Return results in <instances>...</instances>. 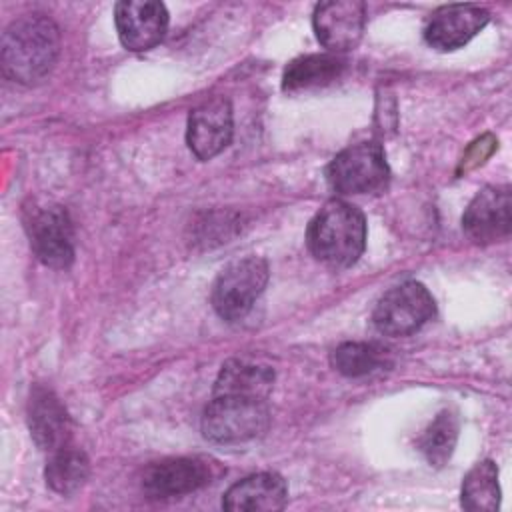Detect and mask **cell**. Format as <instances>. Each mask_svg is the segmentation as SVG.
I'll return each instance as SVG.
<instances>
[{
    "label": "cell",
    "instance_id": "6da1fadb",
    "mask_svg": "<svg viewBox=\"0 0 512 512\" xmlns=\"http://www.w3.org/2000/svg\"><path fill=\"white\" fill-rule=\"evenodd\" d=\"M60 32L46 14H24L12 20L0 42V64L6 78L32 86L44 80L56 64Z\"/></svg>",
    "mask_w": 512,
    "mask_h": 512
},
{
    "label": "cell",
    "instance_id": "7a4b0ae2",
    "mask_svg": "<svg viewBox=\"0 0 512 512\" xmlns=\"http://www.w3.org/2000/svg\"><path fill=\"white\" fill-rule=\"evenodd\" d=\"M310 254L330 268H350L366 246V218L346 200H328L306 230Z\"/></svg>",
    "mask_w": 512,
    "mask_h": 512
},
{
    "label": "cell",
    "instance_id": "3957f363",
    "mask_svg": "<svg viewBox=\"0 0 512 512\" xmlns=\"http://www.w3.org/2000/svg\"><path fill=\"white\" fill-rule=\"evenodd\" d=\"M270 410L264 398L216 394L202 412L200 428L216 444H244L266 432Z\"/></svg>",
    "mask_w": 512,
    "mask_h": 512
},
{
    "label": "cell",
    "instance_id": "277c9868",
    "mask_svg": "<svg viewBox=\"0 0 512 512\" xmlns=\"http://www.w3.org/2000/svg\"><path fill=\"white\" fill-rule=\"evenodd\" d=\"M326 178L338 194L358 196L382 192L390 178L382 144L370 140L340 150L326 166Z\"/></svg>",
    "mask_w": 512,
    "mask_h": 512
},
{
    "label": "cell",
    "instance_id": "5b68a950",
    "mask_svg": "<svg viewBox=\"0 0 512 512\" xmlns=\"http://www.w3.org/2000/svg\"><path fill=\"white\" fill-rule=\"evenodd\" d=\"M268 264L260 256H244L224 266L212 286V308L222 320H242L268 284Z\"/></svg>",
    "mask_w": 512,
    "mask_h": 512
},
{
    "label": "cell",
    "instance_id": "8992f818",
    "mask_svg": "<svg viewBox=\"0 0 512 512\" xmlns=\"http://www.w3.org/2000/svg\"><path fill=\"white\" fill-rule=\"evenodd\" d=\"M436 312L428 288L416 280L390 288L374 306L372 324L386 336H408L418 332Z\"/></svg>",
    "mask_w": 512,
    "mask_h": 512
},
{
    "label": "cell",
    "instance_id": "52a82bcc",
    "mask_svg": "<svg viewBox=\"0 0 512 512\" xmlns=\"http://www.w3.org/2000/svg\"><path fill=\"white\" fill-rule=\"evenodd\" d=\"M26 232L36 258L56 270H64L74 260V228L64 206L42 204L28 210Z\"/></svg>",
    "mask_w": 512,
    "mask_h": 512
},
{
    "label": "cell",
    "instance_id": "ba28073f",
    "mask_svg": "<svg viewBox=\"0 0 512 512\" xmlns=\"http://www.w3.org/2000/svg\"><path fill=\"white\" fill-rule=\"evenodd\" d=\"M220 474L218 462L204 456H178L150 464L142 474L148 498L168 500L208 486Z\"/></svg>",
    "mask_w": 512,
    "mask_h": 512
},
{
    "label": "cell",
    "instance_id": "9c48e42d",
    "mask_svg": "<svg viewBox=\"0 0 512 512\" xmlns=\"http://www.w3.org/2000/svg\"><path fill=\"white\" fill-rule=\"evenodd\" d=\"M232 106L224 96H214L190 110L186 142L198 160L218 156L232 140Z\"/></svg>",
    "mask_w": 512,
    "mask_h": 512
},
{
    "label": "cell",
    "instance_id": "30bf717a",
    "mask_svg": "<svg viewBox=\"0 0 512 512\" xmlns=\"http://www.w3.org/2000/svg\"><path fill=\"white\" fill-rule=\"evenodd\" d=\"M318 42L332 54L352 50L366 26V8L360 0L320 2L312 14Z\"/></svg>",
    "mask_w": 512,
    "mask_h": 512
},
{
    "label": "cell",
    "instance_id": "8fae6325",
    "mask_svg": "<svg viewBox=\"0 0 512 512\" xmlns=\"http://www.w3.org/2000/svg\"><path fill=\"white\" fill-rule=\"evenodd\" d=\"M114 20L122 46L132 52L154 48L168 30V10L154 0H122L114 6Z\"/></svg>",
    "mask_w": 512,
    "mask_h": 512
},
{
    "label": "cell",
    "instance_id": "7c38bea8",
    "mask_svg": "<svg viewBox=\"0 0 512 512\" xmlns=\"http://www.w3.org/2000/svg\"><path fill=\"white\" fill-rule=\"evenodd\" d=\"M512 196L508 186H486L466 206L462 230L478 244H490L510 234Z\"/></svg>",
    "mask_w": 512,
    "mask_h": 512
},
{
    "label": "cell",
    "instance_id": "4fadbf2b",
    "mask_svg": "<svg viewBox=\"0 0 512 512\" xmlns=\"http://www.w3.org/2000/svg\"><path fill=\"white\" fill-rule=\"evenodd\" d=\"M490 20L488 10L472 4H450L438 8L426 28L424 38L426 42L440 50V52H452L462 48L466 42H470Z\"/></svg>",
    "mask_w": 512,
    "mask_h": 512
},
{
    "label": "cell",
    "instance_id": "5bb4252c",
    "mask_svg": "<svg viewBox=\"0 0 512 512\" xmlns=\"http://www.w3.org/2000/svg\"><path fill=\"white\" fill-rule=\"evenodd\" d=\"M26 418L30 434L40 450L52 454L68 446L72 422L64 404L50 388L34 386L30 390Z\"/></svg>",
    "mask_w": 512,
    "mask_h": 512
},
{
    "label": "cell",
    "instance_id": "9a60e30c",
    "mask_svg": "<svg viewBox=\"0 0 512 512\" xmlns=\"http://www.w3.org/2000/svg\"><path fill=\"white\" fill-rule=\"evenodd\" d=\"M288 502L286 480L276 472H258L232 484L222 498V508L232 512L282 510Z\"/></svg>",
    "mask_w": 512,
    "mask_h": 512
},
{
    "label": "cell",
    "instance_id": "2e32d148",
    "mask_svg": "<svg viewBox=\"0 0 512 512\" xmlns=\"http://www.w3.org/2000/svg\"><path fill=\"white\" fill-rule=\"evenodd\" d=\"M274 370L268 364L246 360V358H230L222 364L212 396L216 394H236V396H254L268 398L274 386Z\"/></svg>",
    "mask_w": 512,
    "mask_h": 512
},
{
    "label": "cell",
    "instance_id": "e0dca14e",
    "mask_svg": "<svg viewBox=\"0 0 512 512\" xmlns=\"http://www.w3.org/2000/svg\"><path fill=\"white\" fill-rule=\"evenodd\" d=\"M346 70V60L340 54H304L294 58L282 74L286 92L322 88L336 82Z\"/></svg>",
    "mask_w": 512,
    "mask_h": 512
},
{
    "label": "cell",
    "instance_id": "ac0fdd59",
    "mask_svg": "<svg viewBox=\"0 0 512 512\" xmlns=\"http://www.w3.org/2000/svg\"><path fill=\"white\" fill-rule=\"evenodd\" d=\"M88 474H90L88 456L82 450L72 446H64L52 452L44 470L46 484L62 496H68L80 490L88 480Z\"/></svg>",
    "mask_w": 512,
    "mask_h": 512
},
{
    "label": "cell",
    "instance_id": "d6986e66",
    "mask_svg": "<svg viewBox=\"0 0 512 512\" xmlns=\"http://www.w3.org/2000/svg\"><path fill=\"white\" fill-rule=\"evenodd\" d=\"M460 504L470 512H494L500 504L498 468L492 460H482L464 476Z\"/></svg>",
    "mask_w": 512,
    "mask_h": 512
},
{
    "label": "cell",
    "instance_id": "ffe728a7",
    "mask_svg": "<svg viewBox=\"0 0 512 512\" xmlns=\"http://www.w3.org/2000/svg\"><path fill=\"white\" fill-rule=\"evenodd\" d=\"M458 416L452 410H442L436 418L428 424V428L418 438V450L426 458L430 466H444L458 442Z\"/></svg>",
    "mask_w": 512,
    "mask_h": 512
},
{
    "label": "cell",
    "instance_id": "44dd1931",
    "mask_svg": "<svg viewBox=\"0 0 512 512\" xmlns=\"http://www.w3.org/2000/svg\"><path fill=\"white\" fill-rule=\"evenodd\" d=\"M386 356V348L376 342H344L334 348L330 362L342 376L362 378L382 368Z\"/></svg>",
    "mask_w": 512,
    "mask_h": 512
}]
</instances>
